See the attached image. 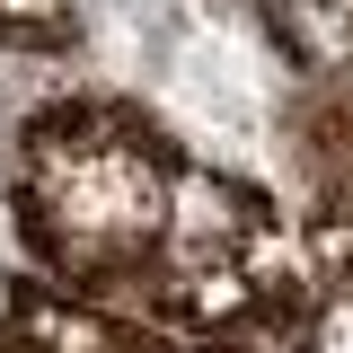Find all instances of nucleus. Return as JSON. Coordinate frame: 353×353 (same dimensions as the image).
<instances>
[{
	"label": "nucleus",
	"mask_w": 353,
	"mask_h": 353,
	"mask_svg": "<svg viewBox=\"0 0 353 353\" xmlns=\"http://www.w3.org/2000/svg\"><path fill=\"white\" fill-rule=\"evenodd\" d=\"M36 203L62 230V248H141L168 221V168L124 132H62L36 150Z\"/></svg>",
	"instance_id": "f257e3e1"
},
{
	"label": "nucleus",
	"mask_w": 353,
	"mask_h": 353,
	"mask_svg": "<svg viewBox=\"0 0 353 353\" xmlns=\"http://www.w3.org/2000/svg\"><path fill=\"white\" fill-rule=\"evenodd\" d=\"M265 18L309 71H345L353 62V0H265Z\"/></svg>",
	"instance_id": "f03ea898"
},
{
	"label": "nucleus",
	"mask_w": 353,
	"mask_h": 353,
	"mask_svg": "<svg viewBox=\"0 0 353 353\" xmlns=\"http://www.w3.org/2000/svg\"><path fill=\"white\" fill-rule=\"evenodd\" d=\"M327 353H353V318H336V327H327Z\"/></svg>",
	"instance_id": "7ed1b4c3"
}]
</instances>
